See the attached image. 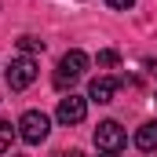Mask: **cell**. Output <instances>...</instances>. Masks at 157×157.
Masks as SVG:
<instances>
[{
	"instance_id": "6da1fadb",
	"label": "cell",
	"mask_w": 157,
	"mask_h": 157,
	"mask_svg": "<svg viewBox=\"0 0 157 157\" xmlns=\"http://www.w3.org/2000/svg\"><path fill=\"white\" fill-rule=\"evenodd\" d=\"M88 55L80 51V48H73V51H66L62 59H59V70H55V88L59 91H66V88H73V80L84 77V70H88Z\"/></svg>"
},
{
	"instance_id": "7a4b0ae2",
	"label": "cell",
	"mask_w": 157,
	"mask_h": 157,
	"mask_svg": "<svg viewBox=\"0 0 157 157\" xmlns=\"http://www.w3.org/2000/svg\"><path fill=\"white\" fill-rule=\"evenodd\" d=\"M18 135H22V143H29V146H40L44 139H48V132H51V121L48 113H40V110H26L22 117H18Z\"/></svg>"
},
{
	"instance_id": "3957f363",
	"label": "cell",
	"mask_w": 157,
	"mask_h": 157,
	"mask_svg": "<svg viewBox=\"0 0 157 157\" xmlns=\"http://www.w3.org/2000/svg\"><path fill=\"white\" fill-rule=\"evenodd\" d=\"M124 143H128V132L121 128L117 121H102V124L95 128V146H99L102 154H121Z\"/></svg>"
},
{
	"instance_id": "277c9868",
	"label": "cell",
	"mask_w": 157,
	"mask_h": 157,
	"mask_svg": "<svg viewBox=\"0 0 157 157\" xmlns=\"http://www.w3.org/2000/svg\"><path fill=\"white\" fill-rule=\"evenodd\" d=\"M37 62L29 59V55H22V59H15L11 62V70H7V88L11 91H22V88H29L33 80H37Z\"/></svg>"
},
{
	"instance_id": "5b68a950",
	"label": "cell",
	"mask_w": 157,
	"mask_h": 157,
	"mask_svg": "<svg viewBox=\"0 0 157 157\" xmlns=\"http://www.w3.org/2000/svg\"><path fill=\"white\" fill-rule=\"evenodd\" d=\"M55 117H59V124H66V128H73V124H80V121L88 117V99H80V95H66V99H59V110H55Z\"/></svg>"
},
{
	"instance_id": "8992f818",
	"label": "cell",
	"mask_w": 157,
	"mask_h": 157,
	"mask_svg": "<svg viewBox=\"0 0 157 157\" xmlns=\"http://www.w3.org/2000/svg\"><path fill=\"white\" fill-rule=\"evenodd\" d=\"M113 95H117V80L113 77H95L91 88H88V99L91 102H113Z\"/></svg>"
},
{
	"instance_id": "52a82bcc",
	"label": "cell",
	"mask_w": 157,
	"mask_h": 157,
	"mask_svg": "<svg viewBox=\"0 0 157 157\" xmlns=\"http://www.w3.org/2000/svg\"><path fill=\"white\" fill-rule=\"evenodd\" d=\"M135 146L143 150V154H150V150H157V121H146L139 132H135Z\"/></svg>"
},
{
	"instance_id": "ba28073f",
	"label": "cell",
	"mask_w": 157,
	"mask_h": 157,
	"mask_svg": "<svg viewBox=\"0 0 157 157\" xmlns=\"http://www.w3.org/2000/svg\"><path fill=\"white\" fill-rule=\"evenodd\" d=\"M15 135H18V128H11V121H0V157L11 154V143H15Z\"/></svg>"
},
{
	"instance_id": "9c48e42d",
	"label": "cell",
	"mask_w": 157,
	"mask_h": 157,
	"mask_svg": "<svg viewBox=\"0 0 157 157\" xmlns=\"http://www.w3.org/2000/svg\"><path fill=\"white\" fill-rule=\"evenodd\" d=\"M18 48H22L26 55H29V51H44V40H37V37L26 33V37H18Z\"/></svg>"
},
{
	"instance_id": "30bf717a",
	"label": "cell",
	"mask_w": 157,
	"mask_h": 157,
	"mask_svg": "<svg viewBox=\"0 0 157 157\" xmlns=\"http://www.w3.org/2000/svg\"><path fill=\"white\" fill-rule=\"evenodd\" d=\"M117 62H121V55H117V51H99V66H102V70H113Z\"/></svg>"
},
{
	"instance_id": "8fae6325",
	"label": "cell",
	"mask_w": 157,
	"mask_h": 157,
	"mask_svg": "<svg viewBox=\"0 0 157 157\" xmlns=\"http://www.w3.org/2000/svg\"><path fill=\"white\" fill-rule=\"evenodd\" d=\"M106 4H110V7H113V11H128V7H132V4H135V0H106Z\"/></svg>"
},
{
	"instance_id": "7c38bea8",
	"label": "cell",
	"mask_w": 157,
	"mask_h": 157,
	"mask_svg": "<svg viewBox=\"0 0 157 157\" xmlns=\"http://www.w3.org/2000/svg\"><path fill=\"white\" fill-rule=\"evenodd\" d=\"M59 157H84V154H80V150H62Z\"/></svg>"
},
{
	"instance_id": "4fadbf2b",
	"label": "cell",
	"mask_w": 157,
	"mask_h": 157,
	"mask_svg": "<svg viewBox=\"0 0 157 157\" xmlns=\"http://www.w3.org/2000/svg\"><path fill=\"white\" fill-rule=\"evenodd\" d=\"M146 66H150V70H154V73H157V59H150V62H146Z\"/></svg>"
},
{
	"instance_id": "5bb4252c",
	"label": "cell",
	"mask_w": 157,
	"mask_h": 157,
	"mask_svg": "<svg viewBox=\"0 0 157 157\" xmlns=\"http://www.w3.org/2000/svg\"><path fill=\"white\" fill-rule=\"evenodd\" d=\"M106 157H117V154H106Z\"/></svg>"
},
{
	"instance_id": "9a60e30c",
	"label": "cell",
	"mask_w": 157,
	"mask_h": 157,
	"mask_svg": "<svg viewBox=\"0 0 157 157\" xmlns=\"http://www.w3.org/2000/svg\"><path fill=\"white\" fill-rule=\"evenodd\" d=\"M11 157H15V154H11Z\"/></svg>"
}]
</instances>
